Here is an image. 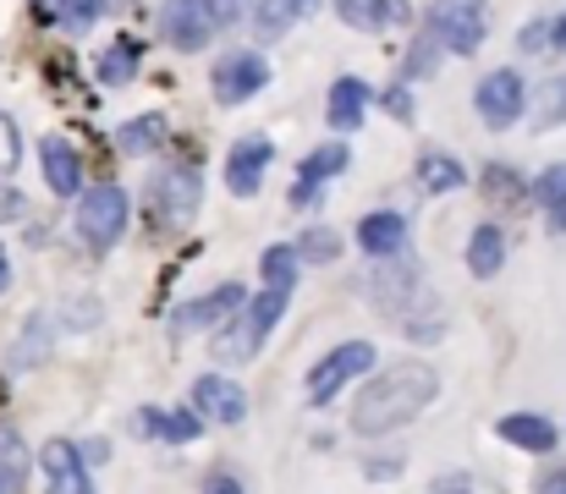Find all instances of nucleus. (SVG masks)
Returning <instances> with one entry per match:
<instances>
[{
	"mask_svg": "<svg viewBox=\"0 0 566 494\" xmlns=\"http://www.w3.org/2000/svg\"><path fill=\"white\" fill-rule=\"evenodd\" d=\"M203 494H242V484H237L231 473H209V479H203Z\"/></svg>",
	"mask_w": 566,
	"mask_h": 494,
	"instance_id": "obj_35",
	"label": "nucleus"
},
{
	"mask_svg": "<svg viewBox=\"0 0 566 494\" xmlns=\"http://www.w3.org/2000/svg\"><path fill=\"white\" fill-rule=\"evenodd\" d=\"M33 6H39L44 17H61V0H33Z\"/></svg>",
	"mask_w": 566,
	"mask_h": 494,
	"instance_id": "obj_40",
	"label": "nucleus"
},
{
	"mask_svg": "<svg viewBox=\"0 0 566 494\" xmlns=\"http://www.w3.org/2000/svg\"><path fill=\"white\" fill-rule=\"evenodd\" d=\"M44 479H50V494H94L88 484V462L72 440H50L44 445Z\"/></svg>",
	"mask_w": 566,
	"mask_h": 494,
	"instance_id": "obj_11",
	"label": "nucleus"
},
{
	"mask_svg": "<svg viewBox=\"0 0 566 494\" xmlns=\"http://www.w3.org/2000/svg\"><path fill=\"white\" fill-rule=\"evenodd\" d=\"M17 155H22V138H17V122L0 116V176L17 170Z\"/></svg>",
	"mask_w": 566,
	"mask_h": 494,
	"instance_id": "obj_30",
	"label": "nucleus"
},
{
	"mask_svg": "<svg viewBox=\"0 0 566 494\" xmlns=\"http://www.w3.org/2000/svg\"><path fill=\"white\" fill-rule=\"evenodd\" d=\"M484 192H490V198H506V203H517V198H523V181H517L506 165H490V170H484Z\"/></svg>",
	"mask_w": 566,
	"mask_h": 494,
	"instance_id": "obj_27",
	"label": "nucleus"
},
{
	"mask_svg": "<svg viewBox=\"0 0 566 494\" xmlns=\"http://www.w3.org/2000/svg\"><path fill=\"white\" fill-rule=\"evenodd\" d=\"M347 160H353V155H347L342 144H331V149H314V155L303 160V170H297L292 203H297V209H308V203H314V187H319V181H331V176H342V170H347Z\"/></svg>",
	"mask_w": 566,
	"mask_h": 494,
	"instance_id": "obj_16",
	"label": "nucleus"
},
{
	"mask_svg": "<svg viewBox=\"0 0 566 494\" xmlns=\"http://www.w3.org/2000/svg\"><path fill=\"white\" fill-rule=\"evenodd\" d=\"M122 231H127V192H122L116 181L88 187L83 203H77V237H83L88 248H116Z\"/></svg>",
	"mask_w": 566,
	"mask_h": 494,
	"instance_id": "obj_3",
	"label": "nucleus"
},
{
	"mask_svg": "<svg viewBox=\"0 0 566 494\" xmlns=\"http://www.w3.org/2000/svg\"><path fill=\"white\" fill-rule=\"evenodd\" d=\"M473 105H479V116H484V127H512L517 116H523V105H528V88H523V77L517 72H490L479 88H473Z\"/></svg>",
	"mask_w": 566,
	"mask_h": 494,
	"instance_id": "obj_8",
	"label": "nucleus"
},
{
	"mask_svg": "<svg viewBox=\"0 0 566 494\" xmlns=\"http://www.w3.org/2000/svg\"><path fill=\"white\" fill-rule=\"evenodd\" d=\"M160 214H166L171 225H188L192 214H198V170H192V165H177V170L160 181Z\"/></svg>",
	"mask_w": 566,
	"mask_h": 494,
	"instance_id": "obj_18",
	"label": "nucleus"
},
{
	"mask_svg": "<svg viewBox=\"0 0 566 494\" xmlns=\"http://www.w3.org/2000/svg\"><path fill=\"white\" fill-rule=\"evenodd\" d=\"M214 28H220V17L209 0H166L160 6V33L177 50H203L214 39Z\"/></svg>",
	"mask_w": 566,
	"mask_h": 494,
	"instance_id": "obj_6",
	"label": "nucleus"
},
{
	"mask_svg": "<svg viewBox=\"0 0 566 494\" xmlns=\"http://www.w3.org/2000/svg\"><path fill=\"white\" fill-rule=\"evenodd\" d=\"M11 286V259H6V248H0V292Z\"/></svg>",
	"mask_w": 566,
	"mask_h": 494,
	"instance_id": "obj_39",
	"label": "nucleus"
},
{
	"mask_svg": "<svg viewBox=\"0 0 566 494\" xmlns=\"http://www.w3.org/2000/svg\"><path fill=\"white\" fill-rule=\"evenodd\" d=\"M314 6H319V0H259V6H253V28H259L264 39H281V33H286L297 17H308Z\"/></svg>",
	"mask_w": 566,
	"mask_h": 494,
	"instance_id": "obj_21",
	"label": "nucleus"
},
{
	"mask_svg": "<svg viewBox=\"0 0 566 494\" xmlns=\"http://www.w3.org/2000/svg\"><path fill=\"white\" fill-rule=\"evenodd\" d=\"M369 83H358V77H336L331 83V127L336 133H353V127H364V116H369Z\"/></svg>",
	"mask_w": 566,
	"mask_h": 494,
	"instance_id": "obj_15",
	"label": "nucleus"
},
{
	"mask_svg": "<svg viewBox=\"0 0 566 494\" xmlns=\"http://www.w3.org/2000/svg\"><path fill=\"white\" fill-rule=\"evenodd\" d=\"M133 66H138V44H127V39H122V44H111V50H105L99 77H105V83H127V77H133Z\"/></svg>",
	"mask_w": 566,
	"mask_h": 494,
	"instance_id": "obj_25",
	"label": "nucleus"
},
{
	"mask_svg": "<svg viewBox=\"0 0 566 494\" xmlns=\"http://www.w3.org/2000/svg\"><path fill=\"white\" fill-rule=\"evenodd\" d=\"M242 308H248L242 286H214L209 297H198V303H188V308H177V314H171V329H177V335H192V329L220 325V319H231V314H242Z\"/></svg>",
	"mask_w": 566,
	"mask_h": 494,
	"instance_id": "obj_10",
	"label": "nucleus"
},
{
	"mask_svg": "<svg viewBox=\"0 0 566 494\" xmlns=\"http://www.w3.org/2000/svg\"><path fill=\"white\" fill-rule=\"evenodd\" d=\"M264 286H281V292H292L297 286V248H270L264 253Z\"/></svg>",
	"mask_w": 566,
	"mask_h": 494,
	"instance_id": "obj_24",
	"label": "nucleus"
},
{
	"mask_svg": "<svg viewBox=\"0 0 566 494\" xmlns=\"http://www.w3.org/2000/svg\"><path fill=\"white\" fill-rule=\"evenodd\" d=\"M501 264H506V237H501V225H479L473 242H468V270H473L479 281H495Z\"/></svg>",
	"mask_w": 566,
	"mask_h": 494,
	"instance_id": "obj_19",
	"label": "nucleus"
},
{
	"mask_svg": "<svg viewBox=\"0 0 566 494\" xmlns=\"http://www.w3.org/2000/svg\"><path fill=\"white\" fill-rule=\"evenodd\" d=\"M192 407L209 418V423H242L248 418V390L237 385V379H226V374H198V385H192Z\"/></svg>",
	"mask_w": 566,
	"mask_h": 494,
	"instance_id": "obj_9",
	"label": "nucleus"
},
{
	"mask_svg": "<svg viewBox=\"0 0 566 494\" xmlns=\"http://www.w3.org/2000/svg\"><path fill=\"white\" fill-rule=\"evenodd\" d=\"M286 303H292V292H281V286H264L248 308H242V325L220 329V340H214V351L220 357H231V362H248L259 346H264V335L281 325V314H286Z\"/></svg>",
	"mask_w": 566,
	"mask_h": 494,
	"instance_id": "obj_2",
	"label": "nucleus"
},
{
	"mask_svg": "<svg viewBox=\"0 0 566 494\" xmlns=\"http://www.w3.org/2000/svg\"><path fill=\"white\" fill-rule=\"evenodd\" d=\"M358 248L369 259H396L407 248V220L396 209H379V214H364L358 220Z\"/></svg>",
	"mask_w": 566,
	"mask_h": 494,
	"instance_id": "obj_13",
	"label": "nucleus"
},
{
	"mask_svg": "<svg viewBox=\"0 0 566 494\" xmlns=\"http://www.w3.org/2000/svg\"><path fill=\"white\" fill-rule=\"evenodd\" d=\"M534 198H539L545 209H556V214H562V209H566V160L551 165V170L534 181Z\"/></svg>",
	"mask_w": 566,
	"mask_h": 494,
	"instance_id": "obj_26",
	"label": "nucleus"
},
{
	"mask_svg": "<svg viewBox=\"0 0 566 494\" xmlns=\"http://www.w3.org/2000/svg\"><path fill=\"white\" fill-rule=\"evenodd\" d=\"M39 160H44V181H50V192H61V198H77V192H83V160H77V149H72V144L44 138V144H39Z\"/></svg>",
	"mask_w": 566,
	"mask_h": 494,
	"instance_id": "obj_14",
	"label": "nucleus"
},
{
	"mask_svg": "<svg viewBox=\"0 0 566 494\" xmlns=\"http://www.w3.org/2000/svg\"><path fill=\"white\" fill-rule=\"evenodd\" d=\"M270 144L264 138H242L237 149H231V160H226V187L237 192V198H253L259 192V181H264V165H270Z\"/></svg>",
	"mask_w": 566,
	"mask_h": 494,
	"instance_id": "obj_12",
	"label": "nucleus"
},
{
	"mask_svg": "<svg viewBox=\"0 0 566 494\" xmlns=\"http://www.w3.org/2000/svg\"><path fill=\"white\" fill-rule=\"evenodd\" d=\"M539 494H566V473H551V479H545V490Z\"/></svg>",
	"mask_w": 566,
	"mask_h": 494,
	"instance_id": "obj_38",
	"label": "nucleus"
},
{
	"mask_svg": "<svg viewBox=\"0 0 566 494\" xmlns=\"http://www.w3.org/2000/svg\"><path fill=\"white\" fill-rule=\"evenodd\" d=\"M28 484V445L11 423H0V494H22Z\"/></svg>",
	"mask_w": 566,
	"mask_h": 494,
	"instance_id": "obj_20",
	"label": "nucleus"
},
{
	"mask_svg": "<svg viewBox=\"0 0 566 494\" xmlns=\"http://www.w3.org/2000/svg\"><path fill=\"white\" fill-rule=\"evenodd\" d=\"M495 429H501V440H512V445H523V451H534V456L556 451V423L539 418V412H506Z\"/></svg>",
	"mask_w": 566,
	"mask_h": 494,
	"instance_id": "obj_17",
	"label": "nucleus"
},
{
	"mask_svg": "<svg viewBox=\"0 0 566 494\" xmlns=\"http://www.w3.org/2000/svg\"><path fill=\"white\" fill-rule=\"evenodd\" d=\"M336 11H342L347 28L375 33V28H385L390 17H401V0H336Z\"/></svg>",
	"mask_w": 566,
	"mask_h": 494,
	"instance_id": "obj_22",
	"label": "nucleus"
},
{
	"mask_svg": "<svg viewBox=\"0 0 566 494\" xmlns=\"http://www.w3.org/2000/svg\"><path fill=\"white\" fill-rule=\"evenodd\" d=\"M303 253L308 259H319V264H331L342 248H336V231H314V237H303Z\"/></svg>",
	"mask_w": 566,
	"mask_h": 494,
	"instance_id": "obj_32",
	"label": "nucleus"
},
{
	"mask_svg": "<svg viewBox=\"0 0 566 494\" xmlns=\"http://www.w3.org/2000/svg\"><path fill=\"white\" fill-rule=\"evenodd\" d=\"M99 11H105V0H61V22L66 28H88Z\"/></svg>",
	"mask_w": 566,
	"mask_h": 494,
	"instance_id": "obj_29",
	"label": "nucleus"
},
{
	"mask_svg": "<svg viewBox=\"0 0 566 494\" xmlns=\"http://www.w3.org/2000/svg\"><path fill=\"white\" fill-rule=\"evenodd\" d=\"M264 83H270V66H264L259 50H237V55H226V61L209 72V88H214L220 105H242V99H253Z\"/></svg>",
	"mask_w": 566,
	"mask_h": 494,
	"instance_id": "obj_7",
	"label": "nucleus"
},
{
	"mask_svg": "<svg viewBox=\"0 0 566 494\" xmlns=\"http://www.w3.org/2000/svg\"><path fill=\"white\" fill-rule=\"evenodd\" d=\"M484 6H490V0H434V6H429L434 44L451 50V55H473V50L484 44Z\"/></svg>",
	"mask_w": 566,
	"mask_h": 494,
	"instance_id": "obj_5",
	"label": "nucleus"
},
{
	"mask_svg": "<svg viewBox=\"0 0 566 494\" xmlns=\"http://www.w3.org/2000/svg\"><path fill=\"white\" fill-rule=\"evenodd\" d=\"M160 138H166V122H155V116H149V122H133V127L122 133V144H127V149H138V144L149 149V144H160Z\"/></svg>",
	"mask_w": 566,
	"mask_h": 494,
	"instance_id": "obj_31",
	"label": "nucleus"
},
{
	"mask_svg": "<svg viewBox=\"0 0 566 494\" xmlns=\"http://www.w3.org/2000/svg\"><path fill=\"white\" fill-rule=\"evenodd\" d=\"M434 390H440V379H434L429 362H396V368L375 374V379L358 390L353 429H358V434H390V429L412 423V418L434 401Z\"/></svg>",
	"mask_w": 566,
	"mask_h": 494,
	"instance_id": "obj_1",
	"label": "nucleus"
},
{
	"mask_svg": "<svg viewBox=\"0 0 566 494\" xmlns=\"http://www.w3.org/2000/svg\"><path fill=\"white\" fill-rule=\"evenodd\" d=\"M209 6H214V17H220V22H237V17L248 11V0H209Z\"/></svg>",
	"mask_w": 566,
	"mask_h": 494,
	"instance_id": "obj_37",
	"label": "nucleus"
},
{
	"mask_svg": "<svg viewBox=\"0 0 566 494\" xmlns=\"http://www.w3.org/2000/svg\"><path fill=\"white\" fill-rule=\"evenodd\" d=\"M385 105L396 111V122H407V116H412V94H407V88H390V94H385Z\"/></svg>",
	"mask_w": 566,
	"mask_h": 494,
	"instance_id": "obj_36",
	"label": "nucleus"
},
{
	"mask_svg": "<svg viewBox=\"0 0 566 494\" xmlns=\"http://www.w3.org/2000/svg\"><path fill=\"white\" fill-rule=\"evenodd\" d=\"M133 434H138V440H166V412L144 407V412L133 418Z\"/></svg>",
	"mask_w": 566,
	"mask_h": 494,
	"instance_id": "obj_33",
	"label": "nucleus"
},
{
	"mask_svg": "<svg viewBox=\"0 0 566 494\" xmlns=\"http://www.w3.org/2000/svg\"><path fill=\"white\" fill-rule=\"evenodd\" d=\"M375 368V346L369 340H342L331 357H319L314 362V374H308V401L314 407H325V401H336L353 379H364Z\"/></svg>",
	"mask_w": 566,
	"mask_h": 494,
	"instance_id": "obj_4",
	"label": "nucleus"
},
{
	"mask_svg": "<svg viewBox=\"0 0 566 494\" xmlns=\"http://www.w3.org/2000/svg\"><path fill=\"white\" fill-rule=\"evenodd\" d=\"M539 122H566V83H551L545 88V116Z\"/></svg>",
	"mask_w": 566,
	"mask_h": 494,
	"instance_id": "obj_34",
	"label": "nucleus"
},
{
	"mask_svg": "<svg viewBox=\"0 0 566 494\" xmlns=\"http://www.w3.org/2000/svg\"><path fill=\"white\" fill-rule=\"evenodd\" d=\"M418 181H423L429 192H451V187L468 181V170L451 160V155H423V160H418Z\"/></svg>",
	"mask_w": 566,
	"mask_h": 494,
	"instance_id": "obj_23",
	"label": "nucleus"
},
{
	"mask_svg": "<svg viewBox=\"0 0 566 494\" xmlns=\"http://www.w3.org/2000/svg\"><path fill=\"white\" fill-rule=\"evenodd\" d=\"M198 434H203L198 412H188V407H182V412H166V440H171V445H188Z\"/></svg>",
	"mask_w": 566,
	"mask_h": 494,
	"instance_id": "obj_28",
	"label": "nucleus"
}]
</instances>
